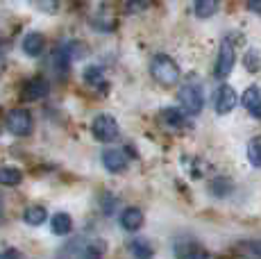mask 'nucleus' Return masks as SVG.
Instances as JSON below:
<instances>
[{
	"label": "nucleus",
	"instance_id": "obj_1",
	"mask_svg": "<svg viewBox=\"0 0 261 259\" xmlns=\"http://www.w3.org/2000/svg\"><path fill=\"white\" fill-rule=\"evenodd\" d=\"M150 73L162 87H175L179 82V68L168 55H154L150 62Z\"/></svg>",
	"mask_w": 261,
	"mask_h": 259
},
{
	"label": "nucleus",
	"instance_id": "obj_2",
	"mask_svg": "<svg viewBox=\"0 0 261 259\" xmlns=\"http://www.w3.org/2000/svg\"><path fill=\"white\" fill-rule=\"evenodd\" d=\"M91 134L95 137V141H100V143L116 141L120 134L116 118H114L112 114H98L91 123Z\"/></svg>",
	"mask_w": 261,
	"mask_h": 259
},
{
	"label": "nucleus",
	"instance_id": "obj_3",
	"mask_svg": "<svg viewBox=\"0 0 261 259\" xmlns=\"http://www.w3.org/2000/svg\"><path fill=\"white\" fill-rule=\"evenodd\" d=\"M177 100L182 105L184 114H191V116H198L204 107V93H202V87L198 84H187V87L179 89L177 93Z\"/></svg>",
	"mask_w": 261,
	"mask_h": 259
},
{
	"label": "nucleus",
	"instance_id": "obj_4",
	"mask_svg": "<svg viewBox=\"0 0 261 259\" xmlns=\"http://www.w3.org/2000/svg\"><path fill=\"white\" fill-rule=\"evenodd\" d=\"M5 127L14 134V137H30L34 130V118L28 109H12L5 118Z\"/></svg>",
	"mask_w": 261,
	"mask_h": 259
},
{
	"label": "nucleus",
	"instance_id": "obj_5",
	"mask_svg": "<svg viewBox=\"0 0 261 259\" xmlns=\"http://www.w3.org/2000/svg\"><path fill=\"white\" fill-rule=\"evenodd\" d=\"M234 64H237V50H234V46L225 39L223 43H220V50H218V59H216V77H227L229 73L234 71Z\"/></svg>",
	"mask_w": 261,
	"mask_h": 259
},
{
	"label": "nucleus",
	"instance_id": "obj_6",
	"mask_svg": "<svg viewBox=\"0 0 261 259\" xmlns=\"http://www.w3.org/2000/svg\"><path fill=\"white\" fill-rule=\"evenodd\" d=\"M237 102H239V96H237V91H234L229 84H220V87L216 89V93H214V109H216V114L225 116V114L234 112Z\"/></svg>",
	"mask_w": 261,
	"mask_h": 259
},
{
	"label": "nucleus",
	"instance_id": "obj_7",
	"mask_svg": "<svg viewBox=\"0 0 261 259\" xmlns=\"http://www.w3.org/2000/svg\"><path fill=\"white\" fill-rule=\"evenodd\" d=\"M102 164L109 173H123L125 168H127L129 159L123 150H118V148H107V150L102 152Z\"/></svg>",
	"mask_w": 261,
	"mask_h": 259
},
{
	"label": "nucleus",
	"instance_id": "obj_8",
	"mask_svg": "<svg viewBox=\"0 0 261 259\" xmlns=\"http://www.w3.org/2000/svg\"><path fill=\"white\" fill-rule=\"evenodd\" d=\"M118 221H120L123 230L137 232V230H141V225H143V212L139 207H125L123 212H120Z\"/></svg>",
	"mask_w": 261,
	"mask_h": 259
},
{
	"label": "nucleus",
	"instance_id": "obj_9",
	"mask_svg": "<svg viewBox=\"0 0 261 259\" xmlns=\"http://www.w3.org/2000/svg\"><path fill=\"white\" fill-rule=\"evenodd\" d=\"M241 105L245 107V112L250 114V116L254 118H261V91L259 87H248L243 93V98H241Z\"/></svg>",
	"mask_w": 261,
	"mask_h": 259
},
{
	"label": "nucleus",
	"instance_id": "obj_10",
	"mask_svg": "<svg viewBox=\"0 0 261 259\" xmlns=\"http://www.w3.org/2000/svg\"><path fill=\"white\" fill-rule=\"evenodd\" d=\"M46 50V37L41 32H28L23 39V53L28 57H39Z\"/></svg>",
	"mask_w": 261,
	"mask_h": 259
},
{
	"label": "nucleus",
	"instance_id": "obj_11",
	"mask_svg": "<svg viewBox=\"0 0 261 259\" xmlns=\"http://www.w3.org/2000/svg\"><path fill=\"white\" fill-rule=\"evenodd\" d=\"M46 93H48L46 77H32L28 80V84L23 89V100H41Z\"/></svg>",
	"mask_w": 261,
	"mask_h": 259
},
{
	"label": "nucleus",
	"instance_id": "obj_12",
	"mask_svg": "<svg viewBox=\"0 0 261 259\" xmlns=\"http://www.w3.org/2000/svg\"><path fill=\"white\" fill-rule=\"evenodd\" d=\"M50 230H53V234H57V237H66V234H71L73 232V218H71V214L57 212L53 216V221H50Z\"/></svg>",
	"mask_w": 261,
	"mask_h": 259
},
{
	"label": "nucleus",
	"instance_id": "obj_13",
	"mask_svg": "<svg viewBox=\"0 0 261 259\" xmlns=\"http://www.w3.org/2000/svg\"><path fill=\"white\" fill-rule=\"evenodd\" d=\"M159 118H162L164 125L175 127V130H179V127L187 125V114H184V109H179V107H168V109H164V112L159 114Z\"/></svg>",
	"mask_w": 261,
	"mask_h": 259
},
{
	"label": "nucleus",
	"instance_id": "obj_14",
	"mask_svg": "<svg viewBox=\"0 0 261 259\" xmlns=\"http://www.w3.org/2000/svg\"><path fill=\"white\" fill-rule=\"evenodd\" d=\"M46 216H48V212H46V207H41V205H30L23 212V221L32 227H39L41 223H46Z\"/></svg>",
	"mask_w": 261,
	"mask_h": 259
},
{
	"label": "nucleus",
	"instance_id": "obj_15",
	"mask_svg": "<svg viewBox=\"0 0 261 259\" xmlns=\"http://www.w3.org/2000/svg\"><path fill=\"white\" fill-rule=\"evenodd\" d=\"M23 182V173L16 166H0V187H18Z\"/></svg>",
	"mask_w": 261,
	"mask_h": 259
},
{
	"label": "nucleus",
	"instance_id": "obj_16",
	"mask_svg": "<svg viewBox=\"0 0 261 259\" xmlns=\"http://www.w3.org/2000/svg\"><path fill=\"white\" fill-rule=\"evenodd\" d=\"M129 250H132L134 259H152L154 257V248L150 246V241H145V239H134V241L129 243Z\"/></svg>",
	"mask_w": 261,
	"mask_h": 259
},
{
	"label": "nucleus",
	"instance_id": "obj_17",
	"mask_svg": "<svg viewBox=\"0 0 261 259\" xmlns=\"http://www.w3.org/2000/svg\"><path fill=\"white\" fill-rule=\"evenodd\" d=\"M218 5L220 0H195L193 9H195V16L198 18H209L218 12Z\"/></svg>",
	"mask_w": 261,
	"mask_h": 259
},
{
	"label": "nucleus",
	"instance_id": "obj_18",
	"mask_svg": "<svg viewBox=\"0 0 261 259\" xmlns=\"http://www.w3.org/2000/svg\"><path fill=\"white\" fill-rule=\"evenodd\" d=\"M248 162H250V166L261 168V134L250 139V143H248Z\"/></svg>",
	"mask_w": 261,
	"mask_h": 259
},
{
	"label": "nucleus",
	"instance_id": "obj_19",
	"mask_svg": "<svg viewBox=\"0 0 261 259\" xmlns=\"http://www.w3.org/2000/svg\"><path fill=\"white\" fill-rule=\"evenodd\" d=\"M77 259H102V246H100V243H89V246L80 252Z\"/></svg>",
	"mask_w": 261,
	"mask_h": 259
},
{
	"label": "nucleus",
	"instance_id": "obj_20",
	"mask_svg": "<svg viewBox=\"0 0 261 259\" xmlns=\"http://www.w3.org/2000/svg\"><path fill=\"white\" fill-rule=\"evenodd\" d=\"M245 68H248L250 73L261 71V57L257 50H248V55H245Z\"/></svg>",
	"mask_w": 261,
	"mask_h": 259
},
{
	"label": "nucleus",
	"instance_id": "obj_21",
	"mask_svg": "<svg viewBox=\"0 0 261 259\" xmlns=\"http://www.w3.org/2000/svg\"><path fill=\"white\" fill-rule=\"evenodd\" d=\"M100 80H102V71H100L98 66H89L87 71H84V82H89V84H100Z\"/></svg>",
	"mask_w": 261,
	"mask_h": 259
},
{
	"label": "nucleus",
	"instance_id": "obj_22",
	"mask_svg": "<svg viewBox=\"0 0 261 259\" xmlns=\"http://www.w3.org/2000/svg\"><path fill=\"white\" fill-rule=\"evenodd\" d=\"M32 3L37 5L41 12H48V14L57 12V0H32Z\"/></svg>",
	"mask_w": 261,
	"mask_h": 259
},
{
	"label": "nucleus",
	"instance_id": "obj_23",
	"mask_svg": "<svg viewBox=\"0 0 261 259\" xmlns=\"http://www.w3.org/2000/svg\"><path fill=\"white\" fill-rule=\"evenodd\" d=\"M248 9L252 14H259L261 16V0H248Z\"/></svg>",
	"mask_w": 261,
	"mask_h": 259
},
{
	"label": "nucleus",
	"instance_id": "obj_24",
	"mask_svg": "<svg viewBox=\"0 0 261 259\" xmlns=\"http://www.w3.org/2000/svg\"><path fill=\"white\" fill-rule=\"evenodd\" d=\"M148 3L150 0H132V5H129V9H143V7H148Z\"/></svg>",
	"mask_w": 261,
	"mask_h": 259
},
{
	"label": "nucleus",
	"instance_id": "obj_25",
	"mask_svg": "<svg viewBox=\"0 0 261 259\" xmlns=\"http://www.w3.org/2000/svg\"><path fill=\"white\" fill-rule=\"evenodd\" d=\"M3 259H21V252L14 250V248H9V250L3 255Z\"/></svg>",
	"mask_w": 261,
	"mask_h": 259
},
{
	"label": "nucleus",
	"instance_id": "obj_26",
	"mask_svg": "<svg viewBox=\"0 0 261 259\" xmlns=\"http://www.w3.org/2000/svg\"><path fill=\"white\" fill-rule=\"evenodd\" d=\"M250 250H252L257 257H261V241H252V243H250Z\"/></svg>",
	"mask_w": 261,
	"mask_h": 259
},
{
	"label": "nucleus",
	"instance_id": "obj_27",
	"mask_svg": "<svg viewBox=\"0 0 261 259\" xmlns=\"http://www.w3.org/2000/svg\"><path fill=\"white\" fill-rule=\"evenodd\" d=\"M0 218H3V198H0Z\"/></svg>",
	"mask_w": 261,
	"mask_h": 259
}]
</instances>
